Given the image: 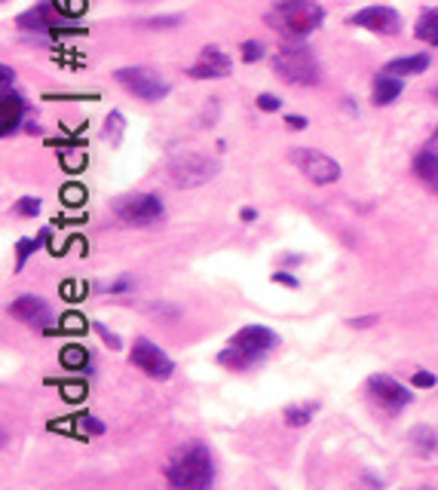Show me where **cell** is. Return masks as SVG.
<instances>
[{
    "mask_svg": "<svg viewBox=\"0 0 438 490\" xmlns=\"http://www.w3.org/2000/svg\"><path fill=\"white\" fill-rule=\"evenodd\" d=\"M270 28H276L282 37L303 40L325 22V9L316 0H276L267 13Z\"/></svg>",
    "mask_w": 438,
    "mask_h": 490,
    "instance_id": "obj_2",
    "label": "cell"
},
{
    "mask_svg": "<svg viewBox=\"0 0 438 490\" xmlns=\"http://www.w3.org/2000/svg\"><path fill=\"white\" fill-rule=\"evenodd\" d=\"M147 310L154 316H169V319H178V306H169V303H150Z\"/></svg>",
    "mask_w": 438,
    "mask_h": 490,
    "instance_id": "obj_39",
    "label": "cell"
},
{
    "mask_svg": "<svg viewBox=\"0 0 438 490\" xmlns=\"http://www.w3.org/2000/svg\"><path fill=\"white\" fill-rule=\"evenodd\" d=\"M49 236H53V230H40V236L37 239H28V236H22L16 242V273H22L25 270V264H28V258H31V254L40 249V245L43 242H49Z\"/></svg>",
    "mask_w": 438,
    "mask_h": 490,
    "instance_id": "obj_21",
    "label": "cell"
},
{
    "mask_svg": "<svg viewBox=\"0 0 438 490\" xmlns=\"http://www.w3.org/2000/svg\"><path fill=\"white\" fill-rule=\"evenodd\" d=\"M58 6H62L68 16H77V13H83L86 9V0H58Z\"/></svg>",
    "mask_w": 438,
    "mask_h": 490,
    "instance_id": "obj_40",
    "label": "cell"
},
{
    "mask_svg": "<svg viewBox=\"0 0 438 490\" xmlns=\"http://www.w3.org/2000/svg\"><path fill=\"white\" fill-rule=\"evenodd\" d=\"M169 181L175 187H199L218 175V160L206 157V153H178V157L169 160Z\"/></svg>",
    "mask_w": 438,
    "mask_h": 490,
    "instance_id": "obj_5",
    "label": "cell"
},
{
    "mask_svg": "<svg viewBox=\"0 0 438 490\" xmlns=\"http://www.w3.org/2000/svg\"><path fill=\"white\" fill-rule=\"evenodd\" d=\"M273 74L291 86H319L322 83V65L307 46H282L273 56Z\"/></svg>",
    "mask_w": 438,
    "mask_h": 490,
    "instance_id": "obj_3",
    "label": "cell"
},
{
    "mask_svg": "<svg viewBox=\"0 0 438 490\" xmlns=\"http://www.w3.org/2000/svg\"><path fill=\"white\" fill-rule=\"evenodd\" d=\"M77 420H80V429H83L86 435H105V429H108V426L101 423V420H95L93 414H80Z\"/></svg>",
    "mask_w": 438,
    "mask_h": 490,
    "instance_id": "obj_28",
    "label": "cell"
},
{
    "mask_svg": "<svg viewBox=\"0 0 438 490\" xmlns=\"http://www.w3.org/2000/svg\"><path fill=\"white\" fill-rule=\"evenodd\" d=\"M365 390H368L371 402L390 417H399L405 407L414 402V392H407L405 386L390 374H371L368 383H365Z\"/></svg>",
    "mask_w": 438,
    "mask_h": 490,
    "instance_id": "obj_7",
    "label": "cell"
},
{
    "mask_svg": "<svg viewBox=\"0 0 438 490\" xmlns=\"http://www.w3.org/2000/svg\"><path fill=\"white\" fill-rule=\"evenodd\" d=\"M68 13L62 6H58V0H43L40 6L28 9V13L19 16V28L22 31H37V34H46V31H53V34H58V31H65L62 19Z\"/></svg>",
    "mask_w": 438,
    "mask_h": 490,
    "instance_id": "obj_12",
    "label": "cell"
},
{
    "mask_svg": "<svg viewBox=\"0 0 438 490\" xmlns=\"http://www.w3.org/2000/svg\"><path fill=\"white\" fill-rule=\"evenodd\" d=\"M123 132H126V117L120 114V110H110L105 117V126H101V138H105L110 147H117L120 141H123Z\"/></svg>",
    "mask_w": 438,
    "mask_h": 490,
    "instance_id": "obj_24",
    "label": "cell"
},
{
    "mask_svg": "<svg viewBox=\"0 0 438 490\" xmlns=\"http://www.w3.org/2000/svg\"><path fill=\"white\" fill-rule=\"evenodd\" d=\"M62 365L71 368V371L86 368L89 365V353L83 350V346H68V350H62Z\"/></svg>",
    "mask_w": 438,
    "mask_h": 490,
    "instance_id": "obj_25",
    "label": "cell"
},
{
    "mask_svg": "<svg viewBox=\"0 0 438 490\" xmlns=\"http://www.w3.org/2000/svg\"><path fill=\"white\" fill-rule=\"evenodd\" d=\"M426 71H429V53L402 56L383 65V74H392V77H414V74H426Z\"/></svg>",
    "mask_w": 438,
    "mask_h": 490,
    "instance_id": "obj_15",
    "label": "cell"
},
{
    "mask_svg": "<svg viewBox=\"0 0 438 490\" xmlns=\"http://www.w3.org/2000/svg\"><path fill=\"white\" fill-rule=\"evenodd\" d=\"M411 386H414V390H432V386H435V374H429V371H414L411 374Z\"/></svg>",
    "mask_w": 438,
    "mask_h": 490,
    "instance_id": "obj_35",
    "label": "cell"
},
{
    "mask_svg": "<svg viewBox=\"0 0 438 490\" xmlns=\"http://www.w3.org/2000/svg\"><path fill=\"white\" fill-rule=\"evenodd\" d=\"M227 343H236V346H242V350H249L251 355L264 359L270 350H276L279 337H276V331L264 328V325H246V328H239Z\"/></svg>",
    "mask_w": 438,
    "mask_h": 490,
    "instance_id": "obj_14",
    "label": "cell"
},
{
    "mask_svg": "<svg viewBox=\"0 0 438 490\" xmlns=\"http://www.w3.org/2000/svg\"><path fill=\"white\" fill-rule=\"evenodd\" d=\"M239 218H242V221H246V224H251L254 218H258V212H254V209H249V206H246V209H242V212H239Z\"/></svg>",
    "mask_w": 438,
    "mask_h": 490,
    "instance_id": "obj_43",
    "label": "cell"
},
{
    "mask_svg": "<svg viewBox=\"0 0 438 490\" xmlns=\"http://www.w3.org/2000/svg\"><path fill=\"white\" fill-rule=\"evenodd\" d=\"M254 101H258V108L264 110V114H276V110H282V98H276L273 92H261Z\"/></svg>",
    "mask_w": 438,
    "mask_h": 490,
    "instance_id": "obj_30",
    "label": "cell"
},
{
    "mask_svg": "<svg viewBox=\"0 0 438 490\" xmlns=\"http://www.w3.org/2000/svg\"><path fill=\"white\" fill-rule=\"evenodd\" d=\"M414 37L420 40V43L438 46V9H423L414 25Z\"/></svg>",
    "mask_w": 438,
    "mask_h": 490,
    "instance_id": "obj_20",
    "label": "cell"
},
{
    "mask_svg": "<svg viewBox=\"0 0 438 490\" xmlns=\"http://www.w3.org/2000/svg\"><path fill=\"white\" fill-rule=\"evenodd\" d=\"M301 261H303V258H301V254H285V258H282L279 264H282V267H285V270H288V267H298V264H301Z\"/></svg>",
    "mask_w": 438,
    "mask_h": 490,
    "instance_id": "obj_42",
    "label": "cell"
},
{
    "mask_svg": "<svg viewBox=\"0 0 438 490\" xmlns=\"http://www.w3.org/2000/svg\"><path fill=\"white\" fill-rule=\"evenodd\" d=\"M380 322V316L377 313H371V316H355V319H346V325L350 328H371V325H377Z\"/></svg>",
    "mask_w": 438,
    "mask_h": 490,
    "instance_id": "obj_37",
    "label": "cell"
},
{
    "mask_svg": "<svg viewBox=\"0 0 438 490\" xmlns=\"http://www.w3.org/2000/svg\"><path fill=\"white\" fill-rule=\"evenodd\" d=\"M0 74H4V77H0V80H4V92H9V86H13V80H16V71L9 65H4V68H0Z\"/></svg>",
    "mask_w": 438,
    "mask_h": 490,
    "instance_id": "obj_41",
    "label": "cell"
},
{
    "mask_svg": "<svg viewBox=\"0 0 438 490\" xmlns=\"http://www.w3.org/2000/svg\"><path fill=\"white\" fill-rule=\"evenodd\" d=\"M285 126H288L291 132H303V129L310 126V120L301 117V114H288V117H285Z\"/></svg>",
    "mask_w": 438,
    "mask_h": 490,
    "instance_id": "obj_38",
    "label": "cell"
},
{
    "mask_svg": "<svg viewBox=\"0 0 438 490\" xmlns=\"http://www.w3.org/2000/svg\"><path fill=\"white\" fill-rule=\"evenodd\" d=\"M184 19L181 16H150V19H141L145 28H178Z\"/></svg>",
    "mask_w": 438,
    "mask_h": 490,
    "instance_id": "obj_27",
    "label": "cell"
},
{
    "mask_svg": "<svg viewBox=\"0 0 438 490\" xmlns=\"http://www.w3.org/2000/svg\"><path fill=\"white\" fill-rule=\"evenodd\" d=\"M93 328L101 334V340H105V343L110 346V350H120V346H123V340H120V334H117V331H110L105 322H93Z\"/></svg>",
    "mask_w": 438,
    "mask_h": 490,
    "instance_id": "obj_31",
    "label": "cell"
},
{
    "mask_svg": "<svg viewBox=\"0 0 438 490\" xmlns=\"http://www.w3.org/2000/svg\"><path fill=\"white\" fill-rule=\"evenodd\" d=\"M414 172H417V178L426 181L429 187L438 193V150L432 147H426L417 153V160H414Z\"/></svg>",
    "mask_w": 438,
    "mask_h": 490,
    "instance_id": "obj_19",
    "label": "cell"
},
{
    "mask_svg": "<svg viewBox=\"0 0 438 490\" xmlns=\"http://www.w3.org/2000/svg\"><path fill=\"white\" fill-rule=\"evenodd\" d=\"M233 71V58L218 46H206L197 58V65L187 68V77L193 80H224Z\"/></svg>",
    "mask_w": 438,
    "mask_h": 490,
    "instance_id": "obj_13",
    "label": "cell"
},
{
    "mask_svg": "<svg viewBox=\"0 0 438 490\" xmlns=\"http://www.w3.org/2000/svg\"><path fill=\"white\" fill-rule=\"evenodd\" d=\"M319 411V402H307V405H288L282 411V420L285 426H291V429H301V426H307L313 420V414Z\"/></svg>",
    "mask_w": 438,
    "mask_h": 490,
    "instance_id": "obj_23",
    "label": "cell"
},
{
    "mask_svg": "<svg viewBox=\"0 0 438 490\" xmlns=\"http://www.w3.org/2000/svg\"><path fill=\"white\" fill-rule=\"evenodd\" d=\"M83 197H86V190L80 187V184H68V187L62 190V199L68 202V206H77V202H83Z\"/></svg>",
    "mask_w": 438,
    "mask_h": 490,
    "instance_id": "obj_36",
    "label": "cell"
},
{
    "mask_svg": "<svg viewBox=\"0 0 438 490\" xmlns=\"http://www.w3.org/2000/svg\"><path fill=\"white\" fill-rule=\"evenodd\" d=\"M129 362L141 368L147 377H154V380H169L172 371H175V362H172L157 343H150L147 337H138L135 340V346H132V353H129Z\"/></svg>",
    "mask_w": 438,
    "mask_h": 490,
    "instance_id": "obj_9",
    "label": "cell"
},
{
    "mask_svg": "<svg viewBox=\"0 0 438 490\" xmlns=\"http://www.w3.org/2000/svg\"><path fill=\"white\" fill-rule=\"evenodd\" d=\"M6 313L16 316L19 322H25L28 328H37V331H46L49 325H53V306H49L43 298H37V294H22V298H16L6 306Z\"/></svg>",
    "mask_w": 438,
    "mask_h": 490,
    "instance_id": "obj_11",
    "label": "cell"
},
{
    "mask_svg": "<svg viewBox=\"0 0 438 490\" xmlns=\"http://www.w3.org/2000/svg\"><path fill=\"white\" fill-rule=\"evenodd\" d=\"M132 288H135V276H120V279H114V282H110L108 285V294H126V291H132Z\"/></svg>",
    "mask_w": 438,
    "mask_h": 490,
    "instance_id": "obj_33",
    "label": "cell"
},
{
    "mask_svg": "<svg viewBox=\"0 0 438 490\" xmlns=\"http://www.w3.org/2000/svg\"><path fill=\"white\" fill-rule=\"evenodd\" d=\"M114 80L126 92H132L135 98L150 101V105H154V101H162L172 89L169 80H162L157 71H150V68H120L114 74Z\"/></svg>",
    "mask_w": 438,
    "mask_h": 490,
    "instance_id": "obj_6",
    "label": "cell"
},
{
    "mask_svg": "<svg viewBox=\"0 0 438 490\" xmlns=\"http://www.w3.org/2000/svg\"><path fill=\"white\" fill-rule=\"evenodd\" d=\"M261 58H264V46L258 40H246V43H242V61L254 65V61H261Z\"/></svg>",
    "mask_w": 438,
    "mask_h": 490,
    "instance_id": "obj_32",
    "label": "cell"
},
{
    "mask_svg": "<svg viewBox=\"0 0 438 490\" xmlns=\"http://www.w3.org/2000/svg\"><path fill=\"white\" fill-rule=\"evenodd\" d=\"M135 4H145V0H135Z\"/></svg>",
    "mask_w": 438,
    "mask_h": 490,
    "instance_id": "obj_45",
    "label": "cell"
},
{
    "mask_svg": "<svg viewBox=\"0 0 438 490\" xmlns=\"http://www.w3.org/2000/svg\"><path fill=\"white\" fill-rule=\"evenodd\" d=\"M110 212L117 214L126 227H154L157 221H162L166 206L157 193H126L110 202Z\"/></svg>",
    "mask_w": 438,
    "mask_h": 490,
    "instance_id": "obj_4",
    "label": "cell"
},
{
    "mask_svg": "<svg viewBox=\"0 0 438 490\" xmlns=\"http://www.w3.org/2000/svg\"><path fill=\"white\" fill-rule=\"evenodd\" d=\"M166 481L178 490H206L215 481V459L199 442L181 444L166 463Z\"/></svg>",
    "mask_w": 438,
    "mask_h": 490,
    "instance_id": "obj_1",
    "label": "cell"
},
{
    "mask_svg": "<svg viewBox=\"0 0 438 490\" xmlns=\"http://www.w3.org/2000/svg\"><path fill=\"white\" fill-rule=\"evenodd\" d=\"M411 444L420 457H432L438 451V432L432 426H414L411 429Z\"/></svg>",
    "mask_w": 438,
    "mask_h": 490,
    "instance_id": "obj_22",
    "label": "cell"
},
{
    "mask_svg": "<svg viewBox=\"0 0 438 490\" xmlns=\"http://www.w3.org/2000/svg\"><path fill=\"white\" fill-rule=\"evenodd\" d=\"M346 25L353 28H365L371 31V34H380V37H395L402 31V16L395 13L392 6H365L359 13H353L346 19Z\"/></svg>",
    "mask_w": 438,
    "mask_h": 490,
    "instance_id": "obj_10",
    "label": "cell"
},
{
    "mask_svg": "<svg viewBox=\"0 0 438 490\" xmlns=\"http://www.w3.org/2000/svg\"><path fill=\"white\" fill-rule=\"evenodd\" d=\"M270 279L273 282H276V285H285V288H301V279H298V276H294V273H288V270H276V273H273L270 276Z\"/></svg>",
    "mask_w": 438,
    "mask_h": 490,
    "instance_id": "obj_34",
    "label": "cell"
},
{
    "mask_svg": "<svg viewBox=\"0 0 438 490\" xmlns=\"http://www.w3.org/2000/svg\"><path fill=\"white\" fill-rule=\"evenodd\" d=\"M402 92H405L402 77H392V74H383V71H380V77L374 80L371 101H374V108H390L392 101L402 95Z\"/></svg>",
    "mask_w": 438,
    "mask_h": 490,
    "instance_id": "obj_17",
    "label": "cell"
},
{
    "mask_svg": "<svg viewBox=\"0 0 438 490\" xmlns=\"http://www.w3.org/2000/svg\"><path fill=\"white\" fill-rule=\"evenodd\" d=\"M288 160L298 166L303 175H307L313 184H319V187H325V184H334L340 178V166L338 160H331L328 153L322 150H313V147H294L288 153Z\"/></svg>",
    "mask_w": 438,
    "mask_h": 490,
    "instance_id": "obj_8",
    "label": "cell"
},
{
    "mask_svg": "<svg viewBox=\"0 0 438 490\" xmlns=\"http://www.w3.org/2000/svg\"><path fill=\"white\" fill-rule=\"evenodd\" d=\"M86 328H89V325H86L83 316H77V313L62 316V331H68V334H80V331H86Z\"/></svg>",
    "mask_w": 438,
    "mask_h": 490,
    "instance_id": "obj_29",
    "label": "cell"
},
{
    "mask_svg": "<svg viewBox=\"0 0 438 490\" xmlns=\"http://www.w3.org/2000/svg\"><path fill=\"white\" fill-rule=\"evenodd\" d=\"M258 362H261L258 355H251L249 350H242L236 343H227V350L218 353V365L230 368V371H249V368H254Z\"/></svg>",
    "mask_w": 438,
    "mask_h": 490,
    "instance_id": "obj_18",
    "label": "cell"
},
{
    "mask_svg": "<svg viewBox=\"0 0 438 490\" xmlns=\"http://www.w3.org/2000/svg\"><path fill=\"white\" fill-rule=\"evenodd\" d=\"M0 108H4V135H13L22 126V117L28 110V101L19 95V92H4V101H0Z\"/></svg>",
    "mask_w": 438,
    "mask_h": 490,
    "instance_id": "obj_16",
    "label": "cell"
},
{
    "mask_svg": "<svg viewBox=\"0 0 438 490\" xmlns=\"http://www.w3.org/2000/svg\"><path fill=\"white\" fill-rule=\"evenodd\" d=\"M16 214H22V218H37V212H40V199L37 197H22L13 206Z\"/></svg>",
    "mask_w": 438,
    "mask_h": 490,
    "instance_id": "obj_26",
    "label": "cell"
},
{
    "mask_svg": "<svg viewBox=\"0 0 438 490\" xmlns=\"http://www.w3.org/2000/svg\"><path fill=\"white\" fill-rule=\"evenodd\" d=\"M429 95H432V98H435V101H438V86H435V89H432V92H429Z\"/></svg>",
    "mask_w": 438,
    "mask_h": 490,
    "instance_id": "obj_44",
    "label": "cell"
}]
</instances>
